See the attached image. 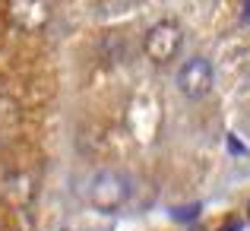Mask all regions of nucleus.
Returning <instances> with one entry per match:
<instances>
[{"label":"nucleus","instance_id":"5","mask_svg":"<svg viewBox=\"0 0 250 231\" xmlns=\"http://www.w3.org/2000/svg\"><path fill=\"white\" fill-rule=\"evenodd\" d=\"M190 215H196V206H190V209H181V212H174V219H190Z\"/></svg>","mask_w":250,"mask_h":231},{"label":"nucleus","instance_id":"1","mask_svg":"<svg viewBox=\"0 0 250 231\" xmlns=\"http://www.w3.org/2000/svg\"><path fill=\"white\" fill-rule=\"evenodd\" d=\"M85 196H89V203L95 209L114 212V209H121L124 203L130 200V181H127V174H121V171H98V174L89 181Z\"/></svg>","mask_w":250,"mask_h":231},{"label":"nucleus","instance_id":"3","mask_svg":"<svg viewBox=\"0 0 250 231\" xmlns=\"http://www.w3.org/2000/svg\"><path fill=\"white\" fill-rule=\"evenodd\" d=\"M212 83H215V73L206 57H190L177 73V85L187 98H206L212 92Z\"/></svg>","mask_w":250,"mask_h":231},{"label":"nucleus","instance_id":"2","mask_svg":"<svg viewBox=\"0 0 250 231\" xmlns=\"http://www.w3.org/2000/svg\"><path fill=\"white\" fill-rule=\"evenodd\" d=\"M181 44H184V32H181V25L177 22H159V25H152L149 29V35H146V57L152 63H171L177 57V51H181Z\"/></svg>","mask_w":250,"mask_h":231},{"label":"nucleus","instance_id":"4","mask_svg":"<svg viewBox=\"0 0 250 231\" xmlns=\"http://www.w3.org/2000/svg\"><path fill=\"white\" fill-rule=\"evenodd\" d=\"M6 16L22 32H42L51 22V3L48 0H10Z\"/></svg>","mask_w":250,"mask_h":231}]
</instances>
